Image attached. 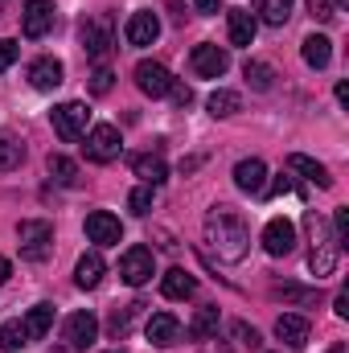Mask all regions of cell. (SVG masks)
<instances>
[{
    "instance_id": "obj_30",
    "label": "cell",
    "mask_w": 349,
    "mask_h": 353,
    "mask_svg": "<svg viewBox=\"0 0 349 353\" xmlns=\"http://www.w3.org/2000/svg\"><path fill=\"white\" fill-rule=\"evenodd\" d=\"M243 74H247V83H251L255 90H271V87H275V70H271L267 62H259V58H247Z\"/></svg>"
},
{
    "instance_id": "obj_44",
    "label": "cell",
    "mask_w": 349,
    "mask_h": 353,
    "mask_svg": "<svg viewBox=\"0 0 349 353\" xmlns=\"http://www.w3.org/2000/svg\"><path fill=\"white\" fill-rule=\"evenodd\" d=\"M337 103H341V107L349 103V83H337Z\"/></svg>"
},
{
    "instance_id": "obj_5",
    "label": "cell",
    "mask_w": 349,
    "mask_h": 353,
    "mask_svg": "<svg viewBox=\"0 0 349 353\" xmlns=\"http://www.w3.org/2000/svg\"><path fill=\"white\" fill-rule=\"evenodd\" d=\"M50 119H54L58 140L74 144V140H83V136H87L90 111H87V103H62V107H54V111H50Z\"/></svg>"
},
{
    "instance_id": "obj_19",
    "label": "cell",
    "mask_w": 349,
    "mask_h": 353,
    "mask_svg": "<svg viewBox=\"0 0 349 353\" xmlns=\"http://www.w3.org/2000/svg\"><path fill=\"white\" fill-rule=\"evenodd\" d=\"M144 333H148V341L152 345H177V337H181V321H177L173 312H157V316H148V325H144Z\"/></svg>"
},
{
    "instance_id": "obj_41",
    "label": "cell",
    "mask_w": 349,
    "mask_h": 353,
    "mask_svg": "<svg viewBox=\"0 0 349 353\" xmlns=\"http://www.w3.org/2000/svg\"><path fill=\"white\" fill-rule=\"evenodd\" d=\"M169 94H173V103H177V107H189V103H193V90H189V87H181V83H173V90H169Z\"/></svg>"
},
{
    "instance_id": "obj_37",
    "label": "cell",
    "mask_w": 349,
    "mask_h": 353,
    "mask_svg": "<svg viewBox=\"0 0 349 353\" xmlns=\"http://www.w3.org/2000/svg\"><path fill=\"white\" fill-rule=\"evenodd\" d=\"M263 193H300V185H296V176H292V173H279L267 189H263Z\"/></svg>"
},
{
    "instance_id": "obj_2",
    "label": "cell",
    "mask_w": 349,
    "mask_h": 353,
    "mask_svg": "<svg viewBox=\"0 0 349 353\" xmlns=\"http://www.w3.org/2000/svg\"><path fill=\"white\" fill-rule=\"evenodd\" d=\"M308 230H312V251H308V271L317 275V279H329L333 271H337V259H341V243H337V234H333V226H329V218H321L317 210H308Z\"/></svg>"
},
{
    "instance_id": "obj_1",
    "label": "cell",
    "mask_w": 349,
    "mask_h": 353,
    "mask_svg": "<svg viewBox=\"0 0 349 353\" xmlns=\"http://www.w3.org/2000/svg\"><path fill=\"white\" fill-rule=\"evenodd\" d=\"M206 243L222 263H243L251 251V226L239 210L230 205H214L206 214Z\"/></svg>"
},
{
    "instance_id": "obj_28",
    "label": "cell",
    "mask_w": 349,
    "mask_h": 353,
    "mask_svg": "<svg viewBox=\"0 0 349 353\" xmlns=\"http://www.w3.org/2000/svg\"><path fill=\"white\" fill-rule=\"evenodd\" d=\"M25 165V144L12 136H0V173H12Z\"/></svg>"
},
{
    "instance_id": "obj_31",
    "label": "cell",
    "mask_w": 349,
    "mask_h": 353,
    "mask_svg": "<svg viewBox=\"0 0 349 353\" xmlns=\"http://www.w3.org/2000/svg\"><path fill=\"white\" fill-rule=\"evenodd\" d=\"M243 107V99H239V90H214L210 94V115H218V119H226V115H235Z\"/></svg>"
},
{
    "instance_id": "obj_8",
    "label": "cell",
    "mask_w": 349,
    "mask_h": 353,
    "mask_svg": "<svg viewBox=\"0 0 349 353\" xmlns=\"http://www.w3.org/2000/svg\"><path fill=\"white\" fill-rule=\"evenodd\" d=\"M189 66H193L197 79H222V74L230 70V54H226L222 46H214V41H201V46H193Z\"/></svg>"
},
{
    "instance_id": "obj_34",
    "label": "cell",
    "mask_w": 349,
    "mask_h": 353,
    "mask_svg": "<svg viewBox=\"0 0 349 353\" xmlns=\"http://www.w3.org/2000/svg\"><path fill=\"white\" fill-rule=\"evenodd\" d=\"M275 296H279V300H288V304H312V300H317V292H312V288H296V283H279V288H275Z\"/></svg>"
},
{
    "instance_id": "obj_26",
    "label": "cell",
    "mask_w": 349,
    "mask_h": 353,
    "mask_svg": "<svg viewBox=\"0 0 349 353\" xmlns=\"http://www.w3.org/2000/svg\"><path fill=\"white\" fill-rule=\"evenodd\" d=\"M288 17H292V0H255V21L263 25H288Z\"/></svg>"
},
{
    "instance_id": "obj_43",
    "label": "cell",
    "mask_w": 349,
    "mask_h": 353,
    "mask_svg": "<svg viewBox=\"0 0 349 353\" xmlns=\"http://www.w3.org/2000/svg\"><path fill=\"white\" fill-rule=\"evenodd\" d=\"M193 4H197V12H206V17H210V12H218V8H222V0H193Z\"/></svg>"
},
{
    "instance_id": "obj_12",
    "label": "cell",
    "mask_w": 349,
    "mask_h": 353,
    "mask_svg": "<svg viewBox=\"0 0 349 353\" xmlns=\"http://www.w3.org/2000/svg\"><path fill=\"white\" fill-rule=\"evenodd\" d=\"M173 83L177 79L161 66V62H140V66H136V87L144 90L148 99H165V94L173 90Z\"/></svg>"
},
{
    "instance_id": "obj_7",
    "label": "cell",
    "mask_w": 349,
    "mask_h": 353,
    "mask_svg": "<svg viewBox=\"0 0 349 353\" xmlns=\"http://www.w3.org/2000/svg\"><path fill=\"white\" fill-rule=\"evenodd\" d=\"M119 152H123L119 128L99 123V128H90L87 132V161H94V165H111V161H119Z\"/></svg>"
},
{
    "instance_id": "obj_42",
    "label": "cell",
    "mask_w": 349,
    "mask_h": 353,
    "mask_svg": "<svg viewBox=\"0 0 349 353\" xmlns=\"http://www.w3.org/2000/svg\"><path fill=\"white\" fill-rule=\"evenodd\" d=\"M333 304H337V308H333L337 316H349V292H337V300H333Z\"/></svg>"
},
{
    "instance_id": "obj_4",
    "label": "cell",
    "mask_w": 349,
    "mask_h": 353,
    "mask_svg": "<svg viewBox=\"0 0 349 353\" xmlns=\"http://www.w3.org/2000/svg\"><path fill=\"white\" fill-rule=\"evenodd\" d=\"M79 41H83V50H87V58L103 62V58L111 54V46H115V21H111L107 12L87 17V21H83V29H79Z\"/></svg>"
},
{
    "instance_id": "obj_45",
    "label": "cell",
    "mask_w": 349,
    "mask_h": 353,
    "mask_svg": "<svg viewBox=\"0 0 349 353\" xmlns=\"http://www.w3.org/2000/svg\"><path fill=\"white\" fill-rule=\"evenodd\" d=\"M8 271H12V263H8V259L0 255V283H8Z\"/></svg>"
},
{
    "instance_id": "obj_36",
    "label": "cell",
    "mask_w": 349,
    "mask_h": 353,
    "mask_svg": "<svg viewBox=\"0 0 349 353\" xmlns=\"http://www.w3.org/2000/svg\"><path fill=\"white\" fill-rule=\"evenodd\" d=\"M111 83H115V74H111L107 66H99V70L90 74V94H107V90H111Z\"/></svg>"
},
{
    "instance_id": "obj_9",
    "label": "cell",
    "mask_w": 349,
    "mask_h": 353,
    "mask_svg": "<svg viewBox=\"0 0 349 353\" xmlns=\"http://www.w3.org/2000/svg\"><path fill=\"white\" fill-rule=\"evenodd\" d=\"M50 29H54V0H25V8H21V33L29 41H37Z\"/></svg>"
},
{
    "instance_id": "obj_3",
    "label": "cell",
    "mask_w": 349,
    "mask_h": 353,
    "mask_svg": "<svg viewBox=\"0 0 349 353\" xmlns=\"http://www.w3.org/2000/svg\"><path fill=\"white\" fill-rule=\"evenodd\" d=\"M17 239H21V259H29V263H41L54 251V226L46 218H25L17 226Z\"/></svg>"
},
{
    "instance_id": "obj_18",
    "label": "cell",
    "mask_w": 349,
    "mask_h": 353,
    "mask_svg": "<svg viewBox=\"0 0 349 353\" xmlns=\"http://www.w3.org/2000/svg\"><path fill=\"white\" fill-rule=\"evenodd\" d=\"M275 337H279L283 345H292V350L308 345V316H300V312H283V316L275 321Z\"/></svg>"
},
{
    "instance_id": "obj_33",
    "label": "cell",
    "mask_w": 349,
    "mask_h": 353,
    "mask_svg": "<svg viewBox=\"0 0 349 353\" xmlns=\"http://www.w3.org/2000/svg\"><path fill=\"white\" fill-rule=\"evenodd\" d=\"M25 345H29V337H25L21 321H4V325H0V350L17 353V350H25Z\"/></svg>"
},
{
    "instance_id": "obj_24",
    "label": "cell",
    "mask_w": 349,
    "mask_h": 353,
    "mask_svg": "<svg viewBox=\"0 0 349 353\" xmlns=\"http://www.w3.org/2000/svg\"><path fill=\"white\" fill-rule=\"evenodd\" d=\"M288 169H292V173H304L308 181H317L321 189H333V176H329V169H325L321 161L304 157V152H292V157H288Z\"/></svg>"
},
{
    "instance_id": "obj_15",
    "label": "cell",
    "mask_w": 349,
    "mask_h": 353,
    "mask_svg": "<svg viewBox=\"0 0 349 353\" xmlns=\"http://www.w3.org/2000/svg\"><path fill=\"white\" fill-rule=\"evenodd\" d=\"M235 185H239L243 193H251V197H263V189H267V165H263L259 157L239 161V165H235Z\"/></svg>"
},
{
    "instance_id": "obj_39",
    "label": "cell",
    "mask_w": 349,
    "mask_h": 353,
    "mask_svg": "<svg viewBox=\"0 0 349 353\" xmlns=\"http://www.w3.org/2000/svg\"><path fill=\"white\" fill-rule=\"evenodd\" d=\"M308 8H312V17H317V21H333V17H337L333 0H308Z\"/></svg>"
},
{
    "instance_id": "obj_20",
    "label": "cell",
    "mask_w": 349,
    "mask_h": 353,
    "mask_svg": "<svg viewBox=\"0 0 349 353\" xmlns=\"http://www.w3.org/2000/svg\"><path fill=\"white\" fill-rule=\"evenodd\" d=\"M62 62L58 58H37L33 66H29V83H33V90H54L62 87Z\"/></svg>"
},
{
    "instance_id": "obj_27",
    "label": "cell",
    "mask_w": 349,
    "mask_h": 353,
    "mask_svg": "<svg viewBox=\"0 0 349 353\" xmlns=\"http://www.w3.org/2000/svg\"><path fill=\"white\" fill-rule=\"evenodd\" d=\"M218 333V308H197V316L189 321V337L193 341H206Z\"/></svg>"
},
{
    "instance_id": "obj_10",
    "label": "cell",
    "mask_w": 349,
    "mask_h": 353,
    "mask_svg": "<svg viewBox=\"0 0 349 353\" xmlns=\"http://www.w3.org/2000/svg\"><path fill=\"white\" fill-rule=\"evenodd\" d=\"M263 251H267L271 259L292 255V251H296V226H292L288 218H271V222L263 226Z\"/></svg>"
},
{
    "instance_id": "obj_23",
    "label": "cell",
    "mask_w": 349,
    "mask_h": 353,
    "mask_svg": "<svg viewBox=\"0 0 349 353\" xmlns=\"http://www.w3.org/2000/svg\"><path fill=\"white\" fill-rule=\"evenodd\" d=\"M50 325H54V304H33L25 312V321H21V329H25L29 341H41L50 333Z\"/></svg>"
},
{
    "instance_id": "obj_14",
    "label": "cell",
    "mask_w": 349,
    "mask_h": 353,
    "mask_svg": "<svg viewBox=\"0 0 349 353\" xmlns=\"http://www.w3.org/2000/svg\"><path fill=\"white\" fill-rule=\"evenodd\" d=\"M123 37H128V46H152L157 37H161V21H157V12H132L128 17V25H123Z\"/></svg>"
},
{
    "instance_id": "obj_40",
    "label": "cell",
    "mask_w": 349,
    "mask_h": 353,
    "mask_svg": "<svg viewBox=\"0 0 349 353\" xmlns=\"http://www.w3.org/2000/svg\"><path fill=\"white\" fill-rule=\"evenodd\" d=\"M235 333H239V341H243L247 350H259V333H255V329H247V325H235Z\"/></svg>"
},
{
    "instance_id": "obj_46",
    "label": "cell",
    "mask_w": 349,
    "mask_h": 353,
    "mask_svg": "<svg viewBox=\"0 0 349 353\" xmlns=\"http://www.w3.org/2000/svg\"><path fill=\"white\" fill-rule=\"evenodd\" d=\"M50 353H70V350H50Z\"/></svg>"
},
{
    "instance_id": "obj_35",
    "label": "cell",
    "mask_w": 349,
    "mask_h": 353,
    "mask_svg": "<svg viewBox=\"0 0 349 353\" xmlns=\"http://www.w3.org/2000/svg\"><path fill=\"white\" fill-rule=\"evenodd\" d=\"M128 210L144 218V214L152 210V185H140V189H132V197H128Z\"/></svg>"
},
{
    "instance_id": "obj_25",
    "label": "cell",
    "mask_w": 349,
    "mask_h": 353,
    "mask_svg": "<svg viewBox=\"0 0 349 353\" xmlns=\"http://www.w3.org/2000/svg\"><path fill=\"white\" fill-rule=\"evenodd\" d=\"M103 271H107L103 255H99V251H87V255L79 259V267H74V283H79V288H99V283H103Z\"/></svg>"
},
{
    "instance_id": "obj_38",
    "label": "cell",
    "mask_w": 349,
    "mask_h": 353,
    "mask_svg": "<svg viewBox=\"0 0 349 353\" xmlns=\"http://www.w3.org/2000/svg\"><path fill=\"white\" fill-rule=\"evenodd\" d=\"M17 54H21V46L8 41V37H0V70H8V66L17 62Z\"/></svg>"
},
{
    "instance_id": "obj_16",
    "label": "cell",
    "mask_w": 349,
    "mask_h": 353,
    "mask_svg": "<svg viewBox=\"0 0 349 353\" xmlns=\"http://www.w3.org/2000/svg\"><path fill=\"white\" fill-rule=\"evenodd\" d=\"M226 33H230V46H251L255 33H259V21L251 8H230L226 12Z\"/></svg>"
},
{
    "instance_id": "obj_22",
    "label": "cell",
    "mask_w": 349,
    "mask_h": 353,
    "mask_svg": "<svg viewBox=\"0 0 349 353\" xmlns=\"http://www.w3.org/2000/svg\"><path fill=\"white\" fill-rule=\"evenodd\" d=\"M300 54H304V62H308L312 70H325V66L333 62V41H329L325 33H312V37H304Z\"/></svg>"
},
{
    "instance_id": "obj_17",
    "label": "cell",
    "mask_w": 349,
    "mask_h": 353,
    "mask_svg": "<svg viewBox=\"0 0 349 353\" xmlns=\"http://www.w3.org/2000/svg\"><path fill=\"white\" fill-rule=\"evenodd\" d=\"M128 165H132V173H136V176H144V185H152V189L169 176V165H165V157H161V152H132V161H128Z\"/></svg>"
},
{
    "instance_id": "obj_11",
    "label": "cell",
    "mask_w": 349,
    "mask_h": 353,
    "mask_svg": "<svg viewBox=\"0 0 349 353\" xmlns=\"http://www.w3.org/2000/svg\"><path fill=\"white\" fill-rule=\"evenodd\" d=\"M87 239L94 247H119V239H123V226H119V218L115 214H107V210H94L87 214Z\"/></svg>"
},
{
    "instance_id": "obj_47",
    "label": "cell",
    "mask_w": 349,
    "mask_h": 353,
    "mask_svg": "<svg viewBox=\"0 0 349 353\" xmlns=\"http://www.w3.org/2000/svg\"><path fill=\"white\" fill-rule=\"evenodd\" d=\"M0 17H4V0H0Z\"/></svg>"
},
{
    "instance_id": "obj_32",
    "label": "cell",
    "mask_w": 349,
    "mask_h": 353,
    "mask_svg": "<svg viewBox=\"0 0 349 353\" xmlns=\"http://www.w3.org/2000/svg\"><path fill=\"white\" fill-rule=\"evenodd\" d=\"M140 308H144V304H128V308H115V312H111V321H107V333H111L115 341H119V337H128V329H132V316H136Z\"/></svg>"
},
{
    "instance_id": "obj_29",
    "label": "cell",
    "mask_w": 349,
    "mask_h": 353,
    "mask_svg": "<svg viewBox=\"0 0 349 353\" xmlns=\"http://www.w3.org/2000/svg\"><path fill=\"white\" fill-rule=\"evenodd\" d=\"M46 169H50V176H54L58 185H79V165H74L70 157H62V152H54V157L46 161Z\"/></svg>"
},
{
    "instance_id": "obj_6",
    "label": "cell",
    "mask_w": 349,
    "mask_h": 353,
    "mask_svg": "<svg viewBox=\"0 0 349 353\" xmlns=\"http://www.w3.org/2000/svg\"><path fill=\"white\" fill-rule=\"evenodd\" d=\"M152 275H157V255H152L148 247H128V251H123V259H119V279H123L128 288H144Z\"/></svg>"
},
{
    "instance_id": "obj_21",
    "label": "cell",
    "mask_w": 349,
    "mask_h": 353,
    "mask_svg": "<svg viewBox=\"0 0 349 353\" xmlns=\"http://www.w3.org/2000/svg\"><path fill=\"white\" fill-rule=\"evenodd\" d=\"M193 288H197V279H193L185 267H173V271L161 275V292H165V300H189Z\"/></svg>"
},
{
    "instance_id": "obj_13",
    "label": "cell",
    "mask_w": 349,
    "mask_h": 353,
    "mask_svg": "<svg viewBox=\"0 0 349 353\" xmlns=\"http://www.w3.org/2000/svg\"><path fill=\"white\" fill-rule=\"evenodd\" d=\"M99 341V321L94 312H74L66 321V350H90Z\"/></svg>"
}]
</instances>
